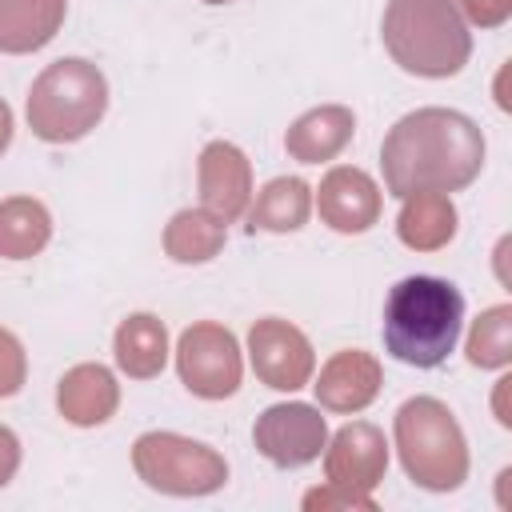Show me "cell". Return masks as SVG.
<instances>
[{
  "label": "cell",
  "instance_id": "6da1fadb",
  "mask_svg": "<svg viewBox=\"0 0 512 512\" xmlns=\"http://www.w3.org/2000/svg\"><path fill=\"white\" fill-rule=\"evenodd\" d=\"M384 184L392 196L456 192L484 168V136L476 120L452 108H416L392 124L380 148Z\"/></svg>",
  "mask_w": 512,
  "mask_h": 512
},
{
  "label": "cell",
  "instance_id": "603a6c76",
  "mask_svg": "<svg viewBox=\"0 0 512 512\" xmlns=\"http://www.w3.org/2000/svg\"><path fill=\"white\" fill-rule=\"evenodd\" d=\"M24 376H28L24 348L8 328H0V396H16L24 388Z\"/></svg>",
  "mask_w": 512,
  "mask_h": 512
},
{
  "label": "cell",
  "instance_id": "d4e9b609",
  "mask_svg": "<svg viewBox=\"0 0 512 512\" xmlns=\"http://www.w3.org/2000/svg\"><path fill=\"white\" fill-rule=\"evenodd\" d=\"M16 468H20V440L12 428L0 424V488L16 476Z\"/></svg>",
  "mask_w": 512,
  "mask_h": 512
},
{
  "label": "cell",
  "instance_id": "44dd1931",
  "mask_svg": "<svg viewBox=\"0 0 512 512\" xmlns=\"http://www.w3.org/2000/svg\"><path fill=\"white\" fill-rule=\"evenodd\" d=\"M220 244H224V224L204 208H184L164 228V248L176 264H204L220 252Z\"/></svg>",
  "mask_w": 512,
  "mask_h": 512
},
{
  "label": "cell",
  "instance_id": "ac0fdd59",
  "mask_svg": "<svg viewBox=\"0 0 512 512\" xmlns=\"http://www.w3.org/2000/svg\"><path fill=\"white\" fill-rule=\"evenodd\" d=\"M396 228L408 248L432 252L456 236V208H452L448 192H412V196H404Z\"/></svg>",
  "mask_w": 512,
  "mask_h": 512
},
{
  "label": "cell",
  "instance_id": "52a82bcc",
  "mask_svg": "<svg viewBox=\"0 0 512 512\" xmlns=\"http://www.w3.org/2000/svg\"><path fill=\"white\" fill-rule=\"evenodd\" d=\"M176 368L192 396L224 400L240 388V372H244L240 344L224 324L200 320V324L184 328V336L176 344Z\"/></svg>",
  "mask_w": 512,
  "mask_h": 512
},
{
  "label": "cell",
  "instance_id": "5b68a950",
  "mask_svg": "<svg viewBox=\"0 0 512 512\" xmlns=\"http://www.w3.org/2000/svg\"><path fill=\"white\" fill-rule=\"evenodd\" d=\"M396 448L404 472L432 492H452L468 476V448L448 404L416 396L396 412Z\"/></svg>",
  "mask_w": 512,
  "mask_h": 512
},
{
  "label": "cell",
  "instance_id": "e0dca14e",
  "mask_svg": "<svg viewBox=\"0 0 512 512\" xmlns=\"http://www.w3.org/2000/svg\"><path fill=\"white\" fill-rule=\"evenodd\" d=\"M112 348H116L120 372H128L132 380H152L168 364V328H164L160 316L136 312V316L120 320Z\"/></svg>",
  "mask_w": 512,
  "mask_h": 512
},
{
  "label": "cell",
  "instance_id": "ba28073f",
  "mask_svg": "<svg viewBox=\"0 0 512 512\" xmlns=\"http://www.w3.org/2000/svg\"><path fill=\"white\" fill-rule=\"evenodd\" d=\"M252 440L264 460L276 468H304L312 464L328 444V424L312 404H272L256 428Z\"/></svg>",
  "mask_w": 512,
  "mask_h": 512
},
{
  "label": "cell",
  "instance_id": "30bf717a",
  "mask_svg": "<svg viewBox=\"0 0 512 512\" xmlns=\"http://www.w3.org/2000/svg\"><path fill=\"white\" fill-rule=\"evenodd\" d=\"M252 196V164L248 156L228 144V140H212L200 152V204L204 212H212L220 224H232Z\"/></svg>",
  "mask_w": 512,
  "mask_h": 512
},
{
  "label": "cell",
  "instance_id": "7402d4cb",
  "mask_svg": "<svg viewBox=\"0 0 512 512\" xmlns=\"http://www.w3.org/2000/svg\"><path fill=\"white\" fill-rule=\"evenodd\" d=\"M508 328H512V308H508V304L488 308V312L472 324V336H468V360H472L476 368H504L508 356H512Z\"/></svg>",
  "mask_w": 512,
  "mask_h": 512
},
{
  "label": "cell",
  "instance_id": "9a60e30c",
  "mask_svg": "<svg viewBox=\"0 0 512 512\" xmlns=\"http://www.w3.org/2000/svg\"><path fill=\"white\" fill-rule=\"evenodd\" d=\"M68 0H0V52L24 56L44 48L64 24Z\"/></svg>",
  "mask_w": 512,
  "mask_h": 512
},
{
  "label": "cell",
  "instance_id": "7a4b0ae2",
  "mask_svg": "<svg viewBox=\"0 0 512 512\" xmlns=\"http://www.w3.org/2000/svg\"><path fill=\"white\" fill-rule=\"evenodd\" d=\"M464 296L452 280L408 276L384 300V348L412 368H436L460 340Z\"/></svg>",
  "mask_w": 512,
  "mask_h": 512
},
{
  "label": "cell",
  "instance_id": "8992f818",
  "mask_svg": "<svg viewBox=\"0 0 512 512\" xmlns=\"http://www.w3.org/2000/svg\"><path fill=\"white\" fill-rule=\"evenodd\" d=\"M132 468L136 476L168 496H208L224 488L228 464L220 452H212L200 440L176 436V432H144L132 444Z\"/></svg>",
  "mask_w": 512,
  "mask_h": 512
},
{
  "label": "cell",
  "instance_id": "5bb4252c",
  "mask_svg": "<svg viewBox=\"0 0 512 512\" xmlns=\"http://www.w3.org/2000/svg\"><path fill=\"white\" fill-rule=\"evenodd\" d=\"M56 404H60V416L80 428L104 424L120 404L116 376L104 364H76L72 372H64V380L56 388Z\"/></svg>",
  "mask_w": 512,
  "mask_h": 512
},
{
  "label": "cell",
  "instance_id": "cb8c5ba5",
  "mask_svg": "<svg viewBox=\"0 0 512 512\" xmlns=\"http://www.w3.org/2000/svg\"><path fill=\"white\" fill-rule=\"evenodd\" d=\"M460 16H468L472 24H480V28H496V24H504L508 20V12H512V0H460Z\"/></svg>",
  "mask_w": 512,
  "mask_h": 512
},
{
  "label": "cell",
  "instance_id": "9c48e42d",
  "mask_svg": "<svg viewBox=\"0 0 512 512\" xmlns=\"http://www.w3.org/2000/svg\"><path fill=\"white\" fill-rule=\"evenodd\" d=\"M248 352H252L256 376L276 392H296L312 380V368H316L312 344L300 328H292L280 316H264V320L252 324Z\"/></svg>",
  "mask_w": 512,
  "mask_h": 512
},
{
  "label": "cell",
  "instance_id": "4fadbf2b",
  "mask_svg": "<svg viewBox=\"0 0 512 512\" xmlns=\"http://www.w3.org/2000/svg\"><path fill=\"white\" fill-rule=\"evenodd\" d=\"M312 388L328 412H360L380 392V364H376V356H368L360 348L336 352Z\"/></svg>",
  "mask_w": 512,
  "mask_h": 512
},
{
  "label": "cell",
  "instance_id": "d6986e66",
  "mask_svg": "<svg viewBox=\"0 0 512 512\" xmlns=\"http://www.w3.org/2000/svg\"><path fill=\"white\" fill-rule=\"evenodd\" d=\"M312 188L300 176H276L256 192V204L248 212V228L256 232H296L308 220Z\"/></svg>",
  "mask_w": 512,
  "mask_h": 512
},
{
  "label": "cell",
  "instance_id": "4316f807",
  "mask_svg": "<svg viewBox=\"0 0 512 512\" xmlns=\"http://www.w3.org/2000/svg\"><path fill=\"white\" fill-rule=\"evenodd\" d=\"M208 4H228V0H208Z\"/></svg>",
  "mask_w": 512,
  "mask_h": 512
},
{
  "label": "cell",
  "instance_id": "7c38bea8",
  "mask_svg": "<svg viewBox=\"0 0 512 512\" xmlns=\"http://www.w3.org/2000/svg\"><path fill=\"white\" fill-rule=\"evenodd\" d=\"M316 208L336 232H368L380 220V188L360 168H332L320 180Z\"/></svg>",
  "mask_w": 512,
  "mask_h": 512
},
{
  "label": "cell",
  "instance_id": "ffe728a7",
  "mask_svg": "<svg viewBox=\"0 0 512 512\" xmlns=\"http://www.w3.org/2000/svg\"><path fill=\"white\" fill-rule=\"evenodd\" d=\"M52 236V216L32 196H8L0 204V256L4 260H28L36 256Z\"/></svg>",
  "mask_w": 512,
  "mask_h": 512
},
{
  "label": "cell",
  "instance_id": "8fae6325",
  "mask_svg": "<svg viewBox=\"0 0 512 512\" xmlns=\"http://www.w3.org/2000/svg\"><path fill=\"white\" fill-rule=\"evenodd\" d=\"M328 480L332 488H348V492H372L380 480H384V468H388V444H384V432L356 420V424H344L336 436H332V448H328Z\"/></svg>",
  "mask_w": 512,
  "mask_h": 512
},
{
  "label": "cell",
  "instance_id": "2e32d148",
  "mask_svg": "<svg viewBox=\"0 0 512 512\" xmlns=\"http://www.w3.org/2000/svg\"><path fill=\"white\" fill-rule=\"evenodd\" d=\"M352 128H356V116H352L344 104H324V108L304 112V116L288 128L284 148H288V156H296L300 164H320V160H332V156L352 140Z\"/></svg>",
  "mask_w": 512,
  "mask_h": 512
},
{
  "label": "cell",
  "instance_id": "484cf974",
  "mask_svg": "<svg viewBox=\"0 0 512 512\" xmlns=\"http://www.w3.org/2000/svg\"><path fill=\"white\" fill-rule=\"evenodd\" d=\"M12 144V108L0 100V152Z\"/></svg>",
  "mask_w": 512,
  "mask_h": 512
},
{
  "label": "cell",
  "instance_id": "277c9868",
  "mask_svg": "<svg viewBox=\"0 0 512 512\" xmlns=\"http://www.w3.org/2000/svg\"><path fill=\"white\" fill-rule=\"evenodd\" d=\"M108 108V80L92 60L64 56L48 64L28 92V128L48 144H72L88 136Z\"/></svg>",
  "mask_w": 512,
  "mask_h": 512
},
{
  "label": "cell",
  "instance_id": "3957f363",
  "mask_svg": "<svg viewBox=\"0 0 512 512\" xmlns=\"http://www.w3.org/2000/svg\"><path fill=\"white\" fill-rule=\"evenodd\" d=\"M380 36L404 72L428 80L456 76L472 56V36L456 0H388Z\"/></svg>",
  "mask_w": 512,
  "mask_h": 512
}]
</instances>
